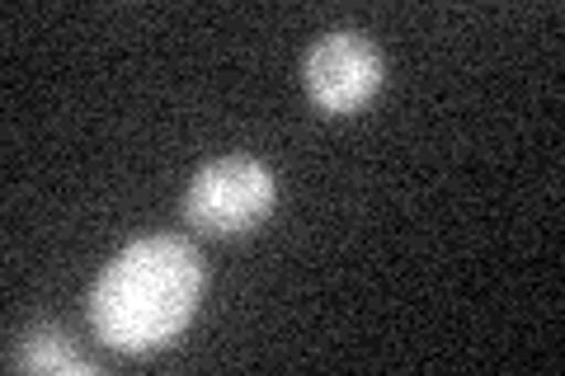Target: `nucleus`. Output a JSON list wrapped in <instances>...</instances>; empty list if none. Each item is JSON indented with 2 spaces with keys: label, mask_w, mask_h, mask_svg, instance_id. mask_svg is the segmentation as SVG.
Segmentation results:
<instances>
[{
  "label": "nucleus",
  "mask_w": 565,
  "mask_h": 376,
  "mask_svg": "<svg viewBox=\"0 0 565 376\" xmlns=\"http://www.w3.org/2000/svg\"><path fill=\"white\" fill-rule=\"evenodd\" d=\"M203 255L180 236L132 240L90 292V330L114 353H156L180 334L203 301Z\"/></svg>",
  "instance_id": "1"
},
{
  "label": "nucleus",
  "mask_w": 565,
  "mask_h": 376,
  "mask_svg": "<svg viewBox=\"0 0 565 376\" xmlns=\"http://www.w3.org/2000/svg\"><path fill=\"white\" fill-rule=\"evenodd\" d=\"M278 203L274 170L250 155H222L193 174L184 193V217L207 236H245L255 230Z\"/></svg>",
  "instance_id": "2"
},
{
  "label": "nucleus",
  "mask_w": 565,
  "mask_h": 376,
  "mask_svg": "<svg viewBox=\"0 0 565 376\" xmlns=\"http://www.w3.org/2000/svg\"><path fill=\"white\" fill-rule=\"evenodd\" d=\"M302 80L321 114H359L382 89V52L359 29H334L311 43Z\"/></svg>",
  "instance_id": "3"
},
{
  "label": "nucleus",
  "mask_w": 565,
  "mask_h": 376,
  "mask_svg": "<svg viewBox=\"0 0 565 376\" xmlns=\"http://www.w3.org/2000/svg\"><path fill=\"white\" fill-rule=\"evenodd\" d=\"M10 363L20 372H57V376H90L95 363H85L76 353V344L62 334V330H33L20 339V348L10 353Z\"/></svg>",
  "instance_id": "4"
}]
</instances>
